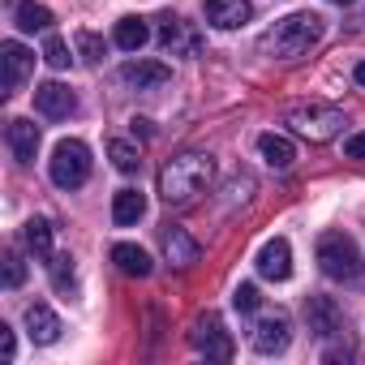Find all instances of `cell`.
I'll list each match as a JSON object with an SVG mask.
<instances>
[{
  "label": "cell",
  "mask_w": 365,
  "mask_h": 365,
  "mask_svg": "<svg viewBox=\"0 0 365 365\" xmlns=\"http://www.w3.org/2000/svg\"><path fill=\"white\" fill-rule=\"evenodd\" d=\"M318 267L335 279V284H365V258L356 250V241L348 232H322L318 237Z\"/></svg>",
  "instance_id": "obj_3"
},
{
  "label": "cell",
  "mask_w": 365,
  "mask_h": 365,
  "mask_svg": "<svg viewBox=\"0 0 365 365\" xmlns=\"http://www.w3.org/2000/svg\"><path fill=\"white\" fill-rule=\"evenodd\" d=\"M108 155H112V163H116L120 172H138V168H142L138 146H129V142H120V138H112V142H108Z\"/></svg>",
  "instance_id": "obj_24"
},
{
  "label": "cell",
  "mask_w": 365,
  "mask_h": 365,
  "mask_svg": "<svg viewBox=\"0 0 365 365\" xmlns=\"http://www.w3.org/2000/svg\"><path fill=\"white\" fill-rule=\"evenodd\" d=\"M43 61L52 65V69H69V43L61 39V35H48V43H43Z\"/></svg>",
  "instance_id": "obj_27"
},
{
  "label": "cell",
  "mask_w": 365,
  "mask_h": 365,
  "mask_svg": "<svg viewBox=\"0 0 365 365\" xmlns=\"http://www.w3.org/2000/svg\"><path fill=\"white\" fill-rule=\"evenodd\" d=\"M198 254H202V250H198V241H194L185 228H168V232H163V258H168L172 267H194Z\"/></svg>",
  "instance_id": "obj_15"
},
{
  "label": "cell",
  "mask_w": 365,
  "mask_h": 365,
  "mask_svg": "<svg viewBox=\"0 0 365 365\" xmlns=\"http://www.w3.org/2000/svg\"><path fill=\"white\" fill-rule=\"evenodd\" d=\"M331 5H352V0H331Z\"/></svg>",
  "instance_id": "obj_34"
},
{
  "label": "cell",
  "mask_w": 365,
  "mask_h": 365,
  "mask_svg": "<svg viewBox=\"0 0 365 365\" xmlns=\"http://www.w3.org/2000/svg\"><path fill=\"white\" fill-rule=\"evenodd\" d=\"M112 39H116V48L138 52V48L150 39V31H146V22H142V18H120V22H116V31H112Z\"/></svg>",
  "instance_id": "obj_21"
},
{
  "label": "cell",
  "mask_w": 365,
  "mask_h": 365,
  "mask_svg": "<svg viewBox=\"0 0 365 365\" xmlns=\"http://www.w3.org/2000/svg\"><path fill=\"white\" fill-rule=\"evenodd\" d=\"M322 39V18L318 14H288L262 35V52L275 61H297Z\"/></svg>",
  "instance_id": "obj_2"
},
{
  "label": "cell",
  "mask_w": 365,
  "mask_h": 365,
  "mask_svg": "<svg viewBox=\"0 0 365 365\" xmlns=\"http://www.w3.org/2000/svg\"><path fill=\"white\" fill-rule=\"evenodd\" d=\"M0 356L14 361L18 356V339H14V327H0Z\"/></svg>",
  "instance_id": "obj_30"
},
{
  "label": "cell",
  "mask_w": 365,
  "mask_h": 365,
  "mask_svg": "<svg viewBox=\"0 0 365 365\" xmlns=\"http://www.w3.org/2000/svg\"><path fill=\"white\" fill-rule=\"evenodd\" d=\"M211 172H215V163L202 150H185V155L168 159L159 168V198L163 202H190V198H198L207 190Z\"/></svg>",
  "instance_id": "obj_1"
},
{
  "label": "cell",
  "mask_w": 365,
  "mask_h": 365,
  "mask_svg": "<svg viewBox=\"0 0 365 365\" xmlns=\"http://www.w3.org/2000/svg\"><path fill=\"white\" fill-rule=\"evenodd\" d=\"M52 26V9L35 5V0H22L18 5V31H48Z\"/></svg>",
  "instance_id": "obj_23"
},
{
  "label": "cell",
  "mask_w": 365,
  "mask_h": 365,
  "mask_svg": "<svg viewBox=\"0 0 365 365\" xmlns=\"http://www.w3.org/2000/svg\"><path fill=\"white\" fill-rule=\"evenodd\" d=\"M26 335L35 344H56L61 339V318L52 314V305H43V301L26 305Z\"/></svg>",
  "instance_id": "obj_14"
},
{
  "label": "cell",
  "mask_w": 365,
  "mask_h": 365,
  "mask_svg": "<svg viewBox=\"0 0 365 365\" xmlns=\"http://www.w3.org/2000/svg\"><path fill=\"white\" fill-rule=\"evenodd\" d=\"M159 43L176 56V52H198V39L185 35V22H180L176 14H163L159 18Z\"/></svg>",
  "instance_id": "obj_16"
},
{
  "label": "cell",
  "mask_w": 365,
  "mask_h": 365,
  "mask_svg": "<svg viewBox=\"0 0 365 365\" xmlns=\"http://www.w3.org/2000/svg\"><path fill=\"white\" fill-rule=\"evenodd\" d=\"M258 150H262V159H267L275 172H284V168L297 163V146H292L284 133H262V138H258Z\"/></svg>",
  "instance_id": "obj_19"
},
{
  "label": "cell",
  "mask_w": 365,
  "mask_h": 365,
  "mask_svg": "<svg viewBox=\"0 0 365 365\" xmlns=\"http://www.w3.org/2000/svg\"><path fill=\"white\" fill-rule=\"evenodd\" d=\"M194 348L207 356V361H232V352H237V344H232V335L224 331V318L220 314H202L198 322H194Z\"/></svg>",
  "instance_id": "obj_6"
},
{
  "label": "cell",
  "mask_w": 365,
  "mask_h": 365,
  "mask_svg": "<svg viewBox=\"0 0 365 365\" xmlns=\"http://www.w3.org/2000/svg\"><path fill=\"white\" fill-rule=\"evenodd\" d=\"M22 279H26L22 254H18V250H9V254H5V288H22Z\"/></svg>",
  "instance_id": "obj_28"
},
{
  "label": "cell",
  "mask_w": 365,
  "mask_h": 365,
  "mask_svg": "<svg viewBox=\"0 0 365 365\" xmlns=\"http://www.w3.org/2000/svg\"><path fill=\"white\" fill-rule=\"evenodd\" d=\"M48 172H52V185H56V190H78V185H86V176H91V150H86V142H78V138L56 142Z\"/></svg>",
  "instance_id": "obj_4"
},
{
  "label": "cell",
  "mask_w": 365,
  "mask_h": 365,
  "mask_svg": "<svg viewBox=\"0 0 365 365\" xmlns=\"http://www.w3.org/2000/svg\"><path fill=\"white\" fill-rule=\"evenodd\" d=\"M0 69H5V78H0V86H5V95H18L22 91V82L31 78V69H35V56L22 48V43H0Z\"/></svg>",
  "instance_id": "obj_7"
},
{
  "label": "cell",
  "mask_w": 365,
  "mask_h": 365,
  "mask_svg": "<svg viewBox=\"0 0 365 365\" xmlns=\"http://www.w3.org/2000/svg\"><path fill=\"white\" fill-rule=\"evenodd\" d=\"M344 155H348V159H365V133H352V138L344 142Z\"/></svg>",
  "instance_id": "obj_31"
},
{
  "label": "cell",
  "mask_w": 365,
  "mask_h": 365,
  "mask_svg": "<svg viewBox=\"0 0 365 365\" xmlns=\"http://www.w3.org/2000/svg\"><path fill=\"white\" fill-rule=\"evenodd\" d=\"M288 339H292V331H288V318H284V314L262 318V322L254 327V352H262V356L284 352V348H288Z\"/></svg>",
  "instance_id": "obj_13"
},
{
  "label": "cell",
  "mask_w": 365,
  "mask_h": 365,
  "mask_svg": "<svg viewBox=\"0 0 365 365\" xmlns=\"http://www.w3.org/2000/svg\"><path fill=\"white\" fill-rule=\"evenodd\" d=\"M26 245L39 262H52V224L48 220H31L26 224Z\"/></svg>",
  "instance_id": "obj_22"
},
{
  "label": "cell",
  "mask_w": 365,
  "mask_h": 365,
  "mask_svg": "<svg viewBox=\"0 0 365 365\" xmlns=\"http://www.w3.org/2000/svg\"><path fill=\"white\" fill-rule=\"evenodd\" d=\"M133 133H142V138H150V120H138V116H133Z\"/></svg>",
  "instance_id": "obj_32"
},
{
  "label": "cell",
  "mask_w": 365,
  "mask_h": 365,
  "mask_svg": "<svg viewBox=\"0 0 365 365\" xmlns=\"http://www.w3.org/2000/svg\"><path fill=\"white\" fill-rule=\"evenodd\" d=\"M78 56H82L86 65H99V61H103V39H99L95 31H78Z\"/></svg>",
  "instance_id": "obj_26"
},
{
  "label": "cell",
  "mask_w": 365,
  "mask_h": 365,
  "mask_svg": "<svg viewBox=\"0 0 365 365\" xmlns=\"http://www.w3.org/2000/svg\"><path fill=\"white\" fill-rule=\"evenodd\" d=\"M5 142H9V150H14L18 163H35V155H39V125L26 120V116H18L5 129Z\"/></svg>",
  "instance_id": "obj_12"
},
{
  "label": "cell",
  "mask_w": 365,
  "mask_h": 365,
  "mask_svg": "<svg viewBox=\"0 0 365 365\" xmlns=\"http://www.w3.org/2000/svg\"><path fill=\"white\" fill-rule=\"evenodd\" d=\"M48 271H52V284H56L61 292H73V258H69V254H52Z\"/></svg>",
  "instance_id": "obj_25"
},
{
  "label": "cell",
  "mask_w": 365,
  "mask_h": 365,
  "mask_svg": "<svg viewBox=\"0 0 365 365\" xmlns=\"http://www.w3.org/2000/svg\"><path fill=\"white\" fill-rule=\"evenodd\" d=\"M112 262H116L125 275H133V279H146V275L155 271V267H150V254H146V250H138V245H125V241H120V245H112Z\"/></svg>",
  "instance_id": "obj_20"
},
{
  "label": "cell",
  "mask_w": 365,
  "mask_h": 365,
  "mask_svg": "<svg viewBox=\"0 0 365 365\" xmlns=\"http://www.w3.org/2000/svg\"><path fill=\"white\" fill-rule=\"evenodd\" d=\"M258 275H262V279H275V284H284V279L292 275V245H288L284 237H271V241L258 250Z\"/></svg>",
  "instance_id": "obj_8"
},
{
  "label": "cell",
  "mask_w": 365,
  "mask_h": 365,
  "mask_svg": "<svg viewBox=\"0 0 365 365\" xmlns=\"http://www.w3.org/2000/svg\"><path fill=\"white\" fill-rule=\"evenodd\" d=\"M35 108L48 120H65V116H73L78 99H73V91L65 82H43V86H35Z\"/></svg>",
  "instance_id": "obj_9"
},
{
  "label": "cell",
  "mask_w": 365,
  "mask_h": 365,
  "mask_svg": "<svg viewBox=\"0 0 365 365\" xmlns=\"http://www.w3.org/2000/svg\"><path fill=\"white\" fill-rule=\"evenodd\" d=\"M120 82L133 86V91H159V86L172 82V69L159 65V61H129V65L120 69Z\"/></svg>",
  "instance_id": "obj_10"
},
{
  "label": "cell",
  "mask_w": 365,
  "mask_h": 365,
  "mask_svg": "<svg viewBox=\"0 0 365 365\" xmlns=\"http://www.w3.org/2000/svg\"><path fill=\"white\" fill-rule=\"evenodd\" d=\"M202 14H207V22L215 31H237V26H245L254 18V5L250 0H207Z\"/></svg>",
  "instance_id": "obj_11"
},
{
  "label": "cell",
  "mask_w": 365,
  "mask_h": 365,
  "mask_svg": "<svg viewBox=\"0 0 365 365\" xmlns=\"http://www.w3.org/2000/svg\"><path fill=\"white\" fill-rule=\"evenodd\" d=\"M232 305H237L241 314H254V309L262 305V297H258V288H254V284H241V288L232 292Z\"/></svg>",
  "instance_id": "obj_29"
},
{
  "label": "cell",
  "mask_w": 365,
  "mask_h": 365,
  "mask_svg": "<svg viewBox=\"0 0 365 365\" xmlns=\"http://www.w3.org/2000/svg\"><path fill=\"white\" fill-rule=\"evenodd\" d=\"M146 215V194L142 190H116V198H112V220L120 224V228H129V224H138Z\"/></svg>",
  "instance_id": "obj_17"
},
{
  "label": "cell",
  "mask_w": 365,
  "mask_h": 365,
  "mask_svg": "<svg viewBox=\"0 0 365 365\" xmlns=\"http://www.w3.org/2000/svg\"><path fill=\"white\" fill-rule=\"evenodd\" d=\"M352 78H356V82H361V86H365V61H361V65H356V73H352Z\"/></svg>",
  "instance_id": "obj_33"
},
{
  "label": "cell",
  "mask_w": 365,
  "mask_h": 365,
  "mask_svg": "<svg viewBox=\"0 0 365 365\" xmlns=\"http://www.w3.org/2000/svg\"><path fill=\"white\" fill-rule=\"evenodd\" d=\"M305 318H309V331H314V335H335V331H339V309H335L331 297H309Z\"/></svg>",
  "instance_id": "obj_18"
},
{
  "label": "cell",
  "mask_w": 365,
  "mask_h": 365,
  "mask_svg": "<svg viewBox=\"0 0 365 365\" xmlns=\"http://www.w3.org/2000/svg\"><path fill=\"white\" fill-rule=\"evenodd\" d=\"M288 125H292V133H301L309 142H331L344 129V112L331 103H301L288 112Z\"/></svg>",
  "instance_id": "obj_5"
}]
</instances>
